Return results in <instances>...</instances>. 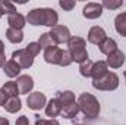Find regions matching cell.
<instances>
[{
	"instance_id": "obj_39",
	"label": "cell",
	"mask_w": 126,
	"mask_h": 125,
	"mask_svg": "<svg viewBox=\"0 0 126 125\" xmlns=\"http://www.w3.org/2000/svg\"><path fill=\"white\" fill-rule=\"evenodd\" d=\"M75 125H84V124H75Z\"/></svg>"
},
{
	"instance_id": "obj_26",
	"label": "cell",
	"mask_w": 126,
	"mask_h": 125,
	"mask_svg": "<svg viewBox=\"0 0 126 125\" xmlns=\"http://www.w3.org/2000/svg\"><path fill=\"white\" fill-rule=\"evenodd\" d=\"M18 10H16V7H15V4L13 3H10V1H6V0H0V13L1 15H13V13H16Z\"/></svg>"
},
{
	"instance_id": "obj_29",
	"label": "cell",
	"mask_w": 126,
	"mask_h": 125,
	"mask_svg": "<svg viewBox=\"0 0 126 125\" xmlns=\"http://www.w3.org/2000/svg\"><path fill=\"white\" fill-rule=\"evenodd\" d=\"M101 4H103V7H107L110 10H116L120 6H123V1L122 0H104Z\"/></svg>"
},
{
	"instance_id": "obj_6",
	"label": "cell",
	"mask_w": 126,
	"mask_h": 125,
	"mask_svg": "<svg viewBox=\"0 0 126 125\" xmlns=\"http://www.w3.org/2000/svg\"><path fill=\"white\" fill-rule=\"evenodd\" d=\"M50 35L53 37V40H54L56 44L67 43L69 38L72 37V35H70V31H69V28L64 27V25H56V27H53V28L50 30Z\"/></svg>"
},
{
	"instance_id": "obj_16",
	"label": "cell",
	"mask_w": 126,
	"mask_h": 125,
	"mask_svg": "<svg viewBox=\"0 0 126 125\" xmlns=\"http://www.w3.org/2000/svg\"><path fill=\"white\" fill-rule=\"evenodd\" d=\"M3 107H4V110L9 112V113H16V112L21 110V107H22V102H21L19 97H9Z\"/></svg>"
},
{
	"instance_id": "obj_31",
	"label": "cell",
	"mask_w": 126,
	"mask_h": 125,
	"mask_svg": "<svg viewBox=\"0 0 126 125\" xmlns=\"http://www.w3.org/2000/svg\"><path fill=\"white\" fill-rule=\"evenodd\" d=\"M59 6L62 7L63 10H72L75 6H76V1H73V0H60L59 1Z\"/></svg>"
},
{
	"instance_id": "obj_36",
	"label": "cell",
	"mask_w": 126,
	"mask_h": 125,
	"mask_svg": "<svg viewBox=\"0 0 126 125\" xmlns=\"http://www.w3.org/2000/svg\"><path fill=\"white\" fill-rule=\"evenodd\" d=\"M0 125H9V119H7V118L0 116Z\"/></svg>"
},
{
	"instance_id": "obj_40",
	"label": "cell",
	"mask_w": 126,
	"mask_h": 125,
	"mask_svg": "<svg viewBox=\"0 0 126 125\" xmlns=\"http://www.w3.org/2000/svg\"><path fill=\"white\" fill-rule=\"evenodd\" d=\"M0 18H1V13H0Z\"/></svg>"
},
{
	"instance_id": "obj_12",
	"label": "cell",
	"mask_w": 126,
	"mask_h": 125,
	"mask_svg": "<svg viewBox=\"0 0 126 125\" xmlns=\"http://www.w3.org/2000/svg\"><path fill=\"white\" fill-rule=\"evenodd\" d=\"M125 53L122 52V50H116V52H113V53H110L109 56H107V65L110 66V68H113V69H117V68H120L123 63H125Z\"/></svg>"
},
{
	"instance_id": "obj_17",
	"label": "cell",
	"mask_w": 126,
	"mask_h": 125,
	"mask_svg": "<svg viewBox=\"0 0 126 125\" xmlns=\"http://www.w3.org/2000/svg\"><path fill=\"white\" fill-rule=\"evenodd\" d=\"M3 72H4L9 78H15V77L19 75V72H21V66L15 62V61L10 59V61H7V62L4 63V66H3Z\"/></svg>"
},
{
	"instance_id": "obj_35",
	"label": "cell",
	"mask_w": 126,
	"mask_h": 125,
	"mask_svg": "<svg viewBox=\"0 0 126 125\" xmlns=\"http://www.w3.org/2000/svg\"><path fill=\"white\" fill-rule=\"evenodd\" d=\"M6 63V55H0V68H3Z\"/></svg>"
},
{
	"instance_id": "obj_38",
	"label": "cell",
	"mask_w": 126,
	"mask_h": 125,
	"mask_svg": "<svg viewBox=\"0 0 126 125\" xmlns=\"http://www.w3.org/2000/svg\"><path fill=\"white\" fill-rule=\"evenodd\" d=\"M123 75H125V83H126V71H125V74H123Z\"/></svg>"
},
{
	"instance_id": "obj_18",
	"label": "cell",
	"mask_w": 126,
	"mask_h": 125,
	"mask_svg": "<svg viewBox=\"0 0 126 125\" xmlns=\"http://www.w3.org/2000/svg\"><path fill=\"white\" fill-rule=\"evenodd\" d=\"M57 21H59V15L54 9H50V7H46V19H44V25L46 27H56L57 25Z\"/></svg>"
},
{
	"instance_id": "obj_23",
	"label": "cell",
	"mask_w": 126,
	"mask_h": 125,
	"mask_svg": "<svg viewBox=\"0 0 126 125\" xmlns=\"http://www.w3.org/2000/svg\"><path fill=\"white\" fill-rule=\"evenodd\" d=\"M78 113H79V106H78V102H75V103H72V104L63 107L60 115H62L63 118H66V119H72V118H75Z\"/></svg>"
},
{
	"instance_id": "obj_5",
	"label": "cell",
	"mask_w": 126,
	"mask_h": 125,
	"mask_svg": "<svg viewBox=\"0 0 126 125\" xmlns=\"http://www.w3.org/2000/svg\"><path fill=\"white\" fill-rule=\"evenodd\" d=\"M27 104H28V107L32 109V110H40V109L46 107V104H47L46 94L41 93V91H34V93L28 94Z\"/></svg>"
},
{
	"instance_id": "obj_2",
	"label": "cell",
	"mask_w": 126,
	"mask_h": 125,
	"mask_svg": "<svg viewBox=\"0 0 126 125\" xmlns=\"http://www.w3.org/2000/svg\"><path fill=\"white\" fill-rule=\"evenodd\" d=\"M67 50L70 52L73 62L82 63L88 61V52H87V41L82 37L72 35L67 41Z\"/></svg>"
},
{
	"instance_id": "obj_11",
	"label": "cell",
	"mask_w": 126,
	"mask_h": 125,
	"mask_svg": "<svg viewBox=\"0 0 126 125\" xmlns=\"http://www.w3.org/2000/svg\"><path fill=\"white\" fill-rule=\"evenodd\" d=\"M16 84L19 88V94H28L34 88V80L31 75H19L16 80Z\"/></svg>"
},
{
	"instance_id": "obj_22",
	"label": "cell",
	"mask_w": 126,
	"mask_h": 125,
	"mask_svg": "<svg viewBox=\"0 0 126 125\" xmlns=\"http://www.w3.org/2000/svg\"><path fill=\"white\" fill-rule=\"evenodd\" d=\"M6 38L13 43V44H18L24 40V32L22 30H15V28H7L6 30Z\"/></svg>"
},
{
	"instance_id": "obj_7",
	"label": "cell",
	"mask_w": 126,
	"mask_h": 125,
	"mask_svg": "<svg viewBox=\"0 0 126 125\" xmlns=\"http://www.w3.org/2000/svg\"><path fill=\"white\" fill-rule=\"evenodd\" d=\"M103 4L101 3H95V1H91V3H87L82 9V15L84 18L87 19H97L103 15Z\"/></svg>"
},
{
	"instance_id": "obj_24",
	"label": "cell",
	"mask_w": 126,
	"mask_h": 125,
	"mask_svg": "<svg viewBox=\"0 0 126 125\" xmlns=\"http://www.w3.org/2000/svg\"><path fill=\"white\" fill-rule=\"evenodd\" d=\"M1 91H4L9 97H19V88H18L16 81H7V83H4V85L1 87Z\"/></svg>"
},
{
	"instance_id": "obj_9",
	"label": "cell",
	"mask_w": 126,
	"mask_h": 125,
	"mask_svg": "<svg viewBox=\"0 0 126 125\" xmlns=\"http://www.w3.org/2000/svg\"><path fill=\"white\" fill-rule=\"evenodd\" d=\"M106 38H107V34H106V31H104L101 27H93V28L88 31V41H90L91 44L101 46Z\"/></svg>"
},
{
	"instance_id": "obj_32",
	"label": "cell",
	"mask_w": 126,
	"mask_h": 125,
	"mask_svg": "<svg viewBox=\"0 0 126 125\" xmlns=\"http://www.w3.org/2000/svg\"><path fill=\"white\" fill-rule=\"evenodd\" d=\"M35 124L34 125H60L57 119H41L40 116H35Z\"/></svg>"
},
{
	"instance_id": "obj_4",
	"label": "cell",
	"mask_w": 126,
	"mask_h": 125,
	"mask_svg": "<svg viewBox=\"0 0 126 125\" xmlns=\"http://www.w3.org/2000/svg\"><path fill=\"white\" fill-rule=\"evenodd\" d=\"M12 61H15L18 63L21 66V69H28V68H31L32 63H34V58L25 49H19V50H15L12 53Z\"/></svg>"
},
{
	"instance_id": "obj_14",
	"label": "cell",
	"mask_w": 126,
	"mask_h": 125,
	"mask_svg": "<svg viewBox=\"0 0 126 125\" xmlns=\"http://www.w3.org/2000/svg\"><path fill=\"white\" fill-rule=\"evenodd\" d=\"M7 24H9V28H15V30H22L25 25H27V18L16 12L13 15H9L7 16Z\"/></svg>"
},
{
	"instance_id": "obj_21",
	"label": "cell",
	"mask_w": 126,
	"mask_h": 125,
	"mask_svg": "<svg viewBox=\"0 0 126 125\" xmlns=\"http://www.w3.org/2000/svg\"><path fill=\"white\" fill-rule=\"evenodd\" d=\"M57 99H59V102H60V104H62V109L76 102V100H75V94L72 93V91H69V90H67V91H59V93H57Z\"/></svg>"
},
{
	"instance_id": "obj_20",
	"label": "cell",
	"mask_w": 126,
	"mask_h": 125,
	"mask_svg": "<svg viewBox=\"0 0 126 125\" xmlns=\"http://www.w3.org/2000/svg\"><path fill=\"white\" fill-rule=\"evenodd\" d=\"M114 28L122 37H126V12H122L114 19Z\"/></svg>"
},
{
	"instance_id": "obj_33",
	"label": "cell",
	"mask_w": 126,
	"mask_h": 125,
	"mask_svg": "<svg viewBox=\"0 0 126 125\" xmlns=\"http://www.w3.org/2000/svg\"><path fill=\"white\" fill-rule=\"evenodd\" d=\"M15 125H30V119H28V116H25V115L19 116V118L16 119Z\"/></svg>"
},
{
	"instance_id": "obj_37",
	"label": "cell",
	"mask_w": 126,
	"mask_h": 125,
	"mask_svg": "<svg viewBox=\"0 0 126 125\" xmlns=\"http://www.w3.org/2000/svg\"><path fill=\"white\" fill-rule=\"evenodd\" d=\"M0 55H4V44L1 40H0Z\"/></svg>"
},
{
	"instance_id": "obj_28",
	"label": "cell",
	"mask_w": 126,
	"mask_h": 125,
	"mask_svg": "<svg viewBox=\"0 0 126 125\" xmlns=\"http://www.w3.org/2000/svg\"><path fill=\"white\" fill-rule=\"evenodd\" d=\"M25 50L31 55L32 58H35V56H38V55H40L41 47H40V44H38L37 41H31V43H28V46L25 47Z\"/></svg>"
},
{
	"instance_id": "obj_27",
	"label": "cell",
	"mask_w": 126,
	"mask_h": 125,
	"mask_svg": "<svg viewBox=\"0 0 126 125\" xmlns=\"http://www.w3.org/2000/svg\"><path fill=\"white\" fill-rule=\"evenodd\" d=\"M93 65H94V62L90 61V59L82 63H79V72H81V75L85 77V78H90L91 77V71H93Z\"/></svg>"
},
{
	"instance_id": "obj_3",
	"label": "cell",
	"mask_w": 126,
	"mask_h": 125,
	"mask_svg": "<svg viewBox=\"0 0 126 125\" xmlns=\"http://www.w3.org/2000/svg\"><path fill=\"white\" fill-rule=\"evenodd\" d=\"M93 87L100 91H113L119 87V77L114 72H107L103 78L93 80Z\"/></svg>"
},
{
	"instance_id": "obj_19",
	"label": "cell",
	"mask_w": 126,
	"mask_h": 125,
	"mask_svg": "<svg viewBox=\"0 0 126 125\" xmlns=\"http://www.w3.org/2000/svg\"><path fill=\"white\" fill-rule=\"evenodd\" d=\"M100 47V52L103 53V55H110V53H113V52H116L117 50V43H116V40H113V38H106L104 40V43L101 44V46H98Z\"/></svg>"
},
{
	"instance_id": "obj_25",
	"label": "cell",
	"mask_w": 126,
	"mask_h": 125,
	"mask_svg": "<svg viewBox=\"0 0 126 125\" xmlns=\"http://www.w3.org/2000/svg\"><path fill=\"white\" fill-rule=\"evenodd\" d=\"M38 44H40V47L41 49H48V47H53V46H57L56 43H54V40H53V37L50 35V32H43L41 35H40V40L37 41Z\"/></svg>"
},
{
	"instance_id": "obj_34",
	"label": "cell",
	"mask_w": 126,
	"mask_h": 125,
	"mask_svg": "<svg viewBox=\"0 0 126 125\" xmlns=\"http://www.w3.org/2000/svg\"><path fill=\"white\" fill-rule=\"evenodd\" d=\"M7 99H9V96L4 93V91L0 90V106H4V103L7 102Z\"/></svg>"
},
{
	"instance_id": "obj_8",
	"label": "cell",
	"mask_w": 126,
	"mask_h": 125,
	"mask_svg": "<svg viewBox=\"0 0 126 125\" xmlns=\"http://www.w3.org/2000/svg\"><path fill=\"white\" fill-rule=\"evenodd\" d=\"M44 19H46V7L32 9L31 12L27 15V21H28V24H31V25H34V27L44 25Z\"/></svg>"
},
{
	"instance_id": "obj_15",
	"label": "cell",
	"mask_w": 126,
	"mask_h": 125,
	"mask_svg": "<svg viewBox=\"0 0 126 125\" xmlns=\"http://www.w3.org/2000/svg\"><path fill=\"white\" fill-rule=\"evenodd\" d=\"M107 72H109V65H107V62L106 61H98V62H94V65H93L91 77H93V80H100Z\"/></svg>"
},
{
	"instance_id": "obj_10",
	"label": "cell",
	"mask_w": 126,
	"mask_h": 125,
	"mask_svg": "<svg viewBox=\"0 0 126 125\" xmlns=\"http://www.w3.org/2000/svg\"><path fill=\"white\" fill-rule=\"evenodd\" d=\"M60 56H62V49H59L57 46H53L44 50V61L50 65H59Z\"/></svg>"
},
{
	"instance_id": "obj_1",
	"label": "cell",
	"mask_w": 126,
	"mask_h": 125,
	"mask_svg": "<svg viewBox=\"0 0 126 125\" xmlns=\"http://www.w3.org/2000/svg\"><path fill=\"white\" fill-rule=\"evenodd\" d=\"M79 112L84 113L85 118L95 119L100 115V103L91 93H82L78 99Z\"/></svg>"
},
{
	"instance_id": "obj_13",
	"label": "cell",
	"mask_w": 126,
	"mask_h": 125,
	"mask_svg": "<svg viewBox=\"0 0 126 125\" xmlns=\"http://www.w3.org/2000/svg\"><path fill=\"white\" fill-rule=\"evenodd\" d=\"M60 113H62V104H60L59 99L56 97V99L48 100V102H47V104H46V115H47L48 118L54 119V118H56V116H59Z\"/></svg>"
},
{
	"instance_id": "obj_30",
	"label": "cell",
	"mask_w": 126,
	"mask_h": 125,
	"mask_svg": "<svg viewBox=\"0 0 126 125\" xmlns=\"http://www.w3.org/2000/svg\"><path fill=\"white\" fill-rule=\"evenodd\" d=\"M73 62V58L70 55L69 50H62V56H60V66H69L70 63Z\"/></svg>"
}]
</instances>
